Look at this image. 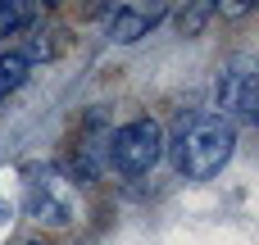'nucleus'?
Listing matches in <instances>:
<instances>
[{
	"instance_id": "0eeeda50",
	"label": "nucleus",
	"mask_w": 259,
	"mask_h": 245,
	"mask_svg": "<svg viewBox=\"0 0 259 245\" xmlns=\"http://www.w3.org/2000/svg\"><path fill=\"white\" fill-rule=\"evenodd\" d=\"M214 14V5H205V0H196V5H187V9H178V27L187 32V36H196L200 27H205V18Z\"/></svg>"
},
{
	"instance_id": "20e7f679",
	"label": "nucleus",
	"mask_w": 259,
	"mask_h": 245,
	"mask_svg": "<svg viewBox=\"0 0 259 245\" xmlns=\"http://www.w3.org/2000/svg\"><path fill=\"white\" fill-rule=\"evenodd\" d=\"M219 100L237 118H255L259 114V73L250 59H237V64H228L219 73Z\"/></svg>"
},
{
	"instance_id": "f257e3e1",
	"label": "nucleus",
	"mask_w": 259,
	"mask_h": 245,
	"mask_svg": "<svg viewBox=\"0 0 259 245\" xmlns=\"http://www.w3.org/2000/svg\"><path fill=\"white\" fill-rule=\"evenodd\" d=\"M232 150H237V127H232L228 118L196 114V118H187V123L178 127L168 155H173V164H178L182 177L205 182V177H214V173L232 159Z\"/></svg>"
},
{
	"instance_id": "f03ea898",
	"label": "nucleus",
	"mask_w": 259,
	"mask_h": 245,
	"mask_svg": "<svg viewBox=\"0 0 259 245\" xmlns=\"http://www.w3.org/2000/svg\"><path fill=\"white\" fill-rule=\"evenodd\" d=\"M159 155H164V132H159L155 118H137V123L118 127V136L109 141V159H114V168L123 177L150 173L159 164Z\"/></svg>"
},
{
	"instance_id": "1a4fd4ad",
	"label": "nucleus",
	"mask_w": 259,
	"mask_h": 245,
	"mask_svg": "<svg viewBox=\"0 0 259 245\" xmlns=\"http://www.w3.org/2000/svg\"><path fill=\"white\" fill-rule=\"evenodd\" d=\"M5 218H9V205H5V200H0V223H5Z\"/></svg>"
},
{
	"instance_id": "7ed1b4c3",
	"label": "nucleus",
	"mask_w": 259,
	"mask_h": 245,
	"mask_svg": "<svg viewBox=\"0 0 259 245\" xmlns=\"http://www.w3.org/2000/svg\"><path fill=\"white\" fill-rule=\"evenodd\" d=\"M73 205L77 191L68 186V177L59 168H32L27 173V214L46 227H64L73 223Z\"/></svg>"
},
{
	"instance_id": "423d86ee",
	"label": "nucleus",
	"mask_w": 259,
	"mask_h": 245,
	"mask_svg": "<svg viewBox=\"0 0 259 245\" xmlns=\"http://www.w3.org/2000/svg\"><path fill=\"white\" fill-rule=\"evenodd\" d=\"M23 77H27V55H18V50L0 55V95L14 91V86H23Z\"/></svg>"
},
{
	"instance_id": "39448f33",
	"label": "nucleus",
	"mask_w": 259,
	"mask_h": 245,
	"mask_svg": "<svg viewBox=\"0 0 259 245\" xmlns=\"http://www.w3.org/2000/svg\"><path fill=\"white\" fill-rule=\"evenodd\" d=\"M164 18V5H114L109 14V41H137Z\"/></svg>"
},
{
	"instance_id": "6e6552de",
	"label": "nucleus",
	"mask_w": 259,
	"mask_h": 245,
	"mask_svg": "<svg viewBox=\"0 0 259 245\" xmlns=\"http://www.w3.org/2000/svg\"><path fill=\"white\" fill-rule=\"evenodd\" d=\"M36 14H41L36 5H14V0H9V5H0V27H5V32H9V27H23V23H32Z\"/></svg>"
}]
</instances>
